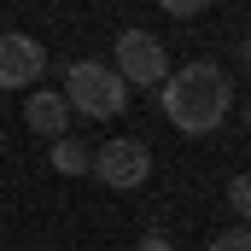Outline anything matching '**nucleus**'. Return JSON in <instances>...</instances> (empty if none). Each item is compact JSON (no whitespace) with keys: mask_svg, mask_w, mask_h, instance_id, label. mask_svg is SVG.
<instances>
[{"mask_svg":"<svg viewBox=\"0 0 251 251\" xmlns=\"http://www.w3.org/2000/svg\"><path fill=\"white\" fill-rule=\"evenodd\" d=\"M210 251H251V222L228 228V234H216V240H210Z\"/></svg>","mask_w":251,"mask_h":251,"instance_id":"nucleus-8","label":"nucleus"},{"mask_svg":"<svg viewBox=\"0 0 251 251\" xmlns=\"http://www.w3.org/2000/svg\"><path fill=\"white\" fill-rule=\"evenodd\" d=\"M158 6H164L170 18H199V12H204L210 0H158Z\"/></svg>","mask_w":251,"mask_h":251,"instance_id":"nucleus-10","label":"nucleus"},{"mask_svg":"<svg viewBox=\"0 0 251 251\" xmlns=\"http://www.w3.org/2000/svg\"><path fill=\"white\" fill-rule=\"evenodd\" d=\"M228 111H234V82H228L222 64L193 59V64L164 76V117H170V128L199 140V134L228 123Z\"/></svg>","mask_w":251,"mask_h":251,"instance_id":"nucleus-1","label":"nucleus"},{"mask_svg":"<svg viewBox=\"0 0 251 251\" xmlns=\"http://www.w3.org/2000/svg\"><path fill=\"white\" fill-rule=\"evenodd\" d=\"M246 123H251V111H246Z\"/></svg>","mask_w":251,"mask_h":251,"instance_id":"nucleus-13","label":"nucleus"},{"mask_svg":"<svg viewBox=\"0 0 251 251\" xmlns=\"http://www.w3.org/2000/svg\"><path fill=\"white\" fill-rule=\"evenodd\" d=\"M64 105L70 111H82V117H117L128 105V88L123 76L111 70V64H94V59H76L70 70H64Z\"/></svg>","mask_w":251,"mask_h":251,"instance_id":"nucleus-2","label":"nucleus"},{"mask_svg":"<svg viewBox=\"0 0 251 251\" xmlns=\"http://www.w3.org/2000/svg\"><path fill=\"white\" fill-rule=\"evenodd\" d=\"M24 123L35 128V134H47V140H59L64 123H70L64 94H53V88H29V100H24Z\"/></svg>","mask_w":251,"mask_h":251,"instance_id":"nucleus-6","label":"nucleus"},{"mask_svg":"<svg viewBox=\"0 0 251 251\" xmlns=\"http://www.w3.org/2000/svg\"><path fill=\"white\" fill-rule=\"evenodd\" d=\"M228 204L251 222V176H234V181H228Z\"/></svg>","mask_w":251,"mask_h":251,"instance_id":"nucleus-9","label":"nucleus"},{"mask_svg":"<svg viewBox=\"0 0 251 251\" xmlns=\"http://www.w3.org/2000/svg\"><path fill=\"white\" fill-rule=\"evenodd\" d=\"M53 170H59V176H88V170H94V146L59 134V140H53Z\"/></svg>","mask_w":251,"mask_h":251,"instance_id":"nucleus-7","label":"nucleus"},{"mask_svg":"<svg viewBox=\"0 0 251 251\" xmlns=\"http://www.w3.org/2000/svg\"><path fill=\"white\" fill-rule=\"evenodd\" d=\"M246 82H251V53H246Z\"/></svg>","mask_w":251,"mask_h":251,"instance_id":"nucleus-12","label":"nucleus"},{"mask_svg":"<svg viewBox=\"0 0 251 251\" xmlns=\"http://www.w3.org/2000/svg\"><path fill=\"white\" fill-rule=\"evenodd\" d=\"M134 251H176V240H170V234H140Z\"/></svg>","mask_w":251,"mask_h":251,"instance_id":"nucleus-11","label":"nucleus"},{"mask_svg":"<svg viewBox=\"0 0 251 251\" xmlns=\"http://www.w3.org/2000/svg\"><path fill=\"white\" fill-rule=\"evenodd\" d=\"M47 76V47L35 41V35H24V29H0V88L6 94H29L35 82Z\"/></svg>","mask_w":251,"mask_h":251,"instance_id":"nucleus-5","label":"nucleus"},{"mask_svg":"<svg viewBox=\"0 0 251 251\" xmlns=\"http://www.w3.org/2000/svg\"><path fill=\"white\" fill-rule=\"evenodd\" d=\"M117 76H123V88H152V82H164L170 76V53H164V41L152 35V29H123L117 35Z\"/></svg>","mask_w":251,"mask_h":251,"instance_id":"nucleus-3","label":"nucleus"},{"mask_svg":"<svg viewBox=\"0 0 251 251\" xmlns=\"http://www.w3.org/2000/svg\"><path fill=\"white\" fill-rule=\"evenodd\" d=\"M94 176H100V187H111V193H134L146 176H152V146L134 140V134L105 140V146L94 152Z\"/></svg>","mask_w":251,"mask_h":251,"instance_id":"nucleus-4","label":"nucleus"}]
</instances>
